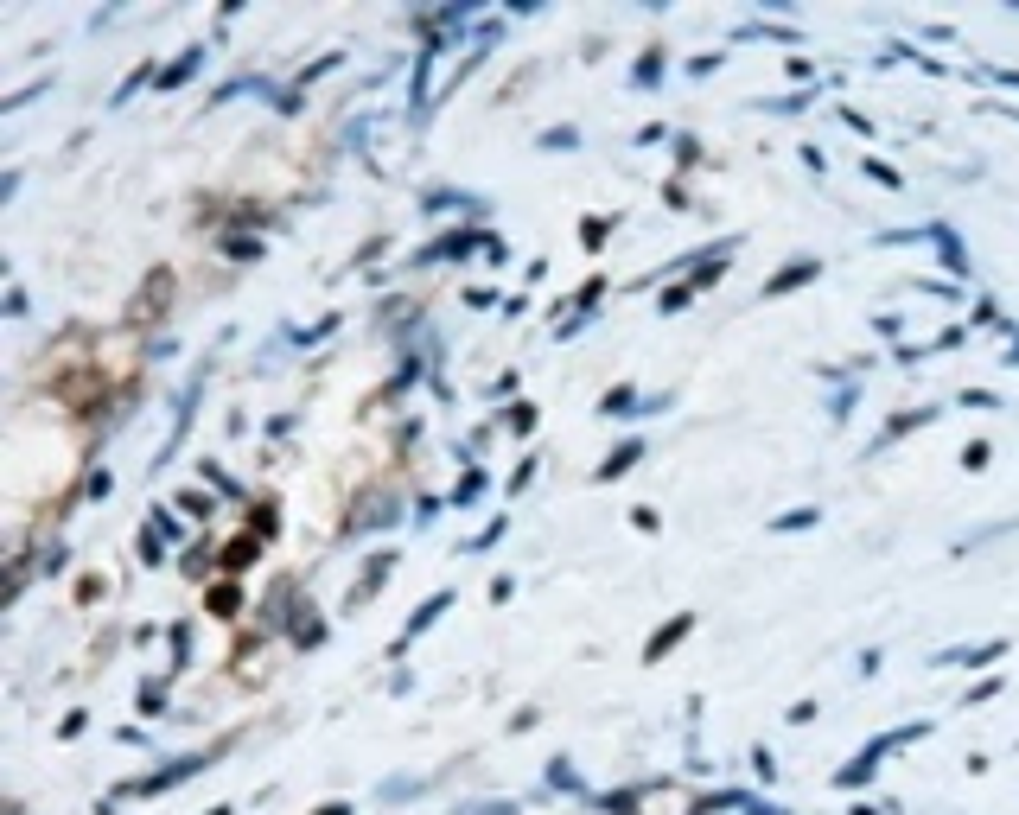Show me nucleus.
<instances>
[]
</instances>
